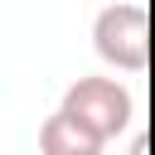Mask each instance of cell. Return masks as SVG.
Here are the masks:
<instances>
[{"label": "cell", "instance_id": "1", "mask_svg": "<svg viewBox=\"0 0 155 155\" xmlns=\"http://www.w3.org/2000/svg\"><path fill=\"white\" fill-rule=\"evenodd\" d=\"M92 48L116 73H145V63H150V15H145V5L116 0V5L97 10V19H92Z\"/></svg>", "mask_w": 155, "mask_h": 155}, {"label": "cell", "instance_id": "2", "mask_svg": "<svg viewBox=\"0 0 155 155\" xmlns=\"http://www.w3.org/2000/svg\"><path fill=\"white\" fill-rule=\"evenodd\" d=\"M63 111H68L73 121H82L92 136L111 140V136H121V131L131 126L136 102H131V92H126L116 78H78V82L63 92Z\"/></svg>", "mask_w": 155, "mask_h": 155}, {"label": "cell", "instance_id": "3", "mask_svg": "<svg viewBox=\"0 0 155 155\" xmlns=\"http://www.w3.org/2000/svg\"><path fill=\"white\" fill-rule=\"evenodd\" d=\"M102 136H92L82 121H73L63 107L39 126V155H102Z\"/></svg>", "mask_w": 155, "mask_h": 155}, {"label": "cell", "instance_id": "4", "mask_svg": "<svg viewBox=\"0 0 155 155\" xmlns=\"http://www.w3.org/2000/svg\"><path fill=\"white\" fill-rule=\"evenodd\" d=\"M145 145H150V140H145V136H136V140H131V155H145Z\"/></svg>", "mask_w": 155, "mask_h": 155}]
</instances>
